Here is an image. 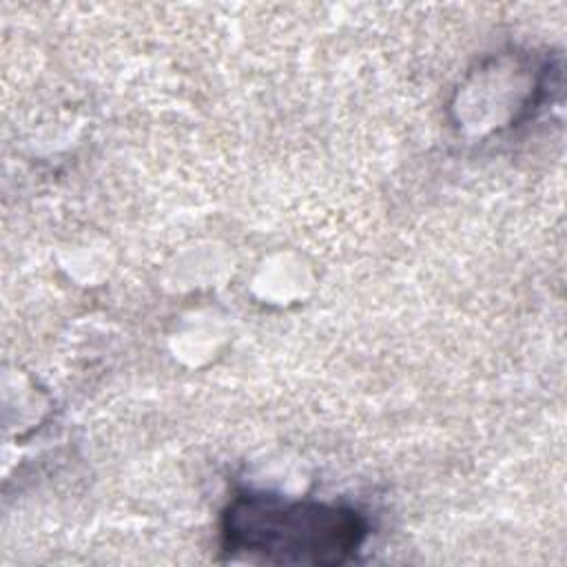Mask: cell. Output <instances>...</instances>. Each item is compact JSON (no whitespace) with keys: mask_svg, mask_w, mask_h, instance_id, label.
Wrapping results in <instances>:
<instances>
[{"mask_svg":"<svg viewBox=\"0 0 567 567\" xmlns=\"http://www.w3.org/2000/svg\"><path fill=\"white\" fill-rule=\"evenodd\" d=\"M365 536L357 509L310 498L246 492L221 514V549L230 558L330 567L352 560Z\"/></svg>","mask_w":567,"mask_h":567,"instance_id":"obj_1","label":"cell"}]
</instances>
